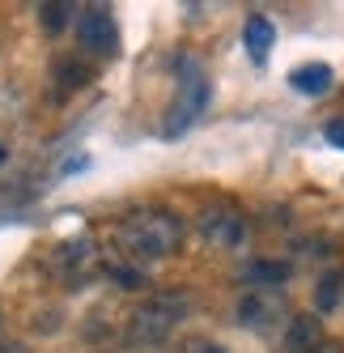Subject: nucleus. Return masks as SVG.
Masks as SVG:
<instances>
[{
    "instance_id": "obj_1",
    "label": "nucleus",
    "mask_w": 344,
    "mask_h": 353,
    "mask_svg": "<svg viewBox=\"0 0 344 353\" xmlns=\"http://www.w3.org/2000/svg\"><path fill=\"white\" fill-rule=\"evenodd\" d=\"M115 251L128 256L136 264H153V260H166L175 256L179 243H183V221L170 213V209H136L119 221L115 230Z\"/></svg>"
},
{
    "instance_id": "obj_2",
    "label": "nucleus",
    "mask_w": 344,
    "mask_h": 353,
    "mask_svg": "<svg viewBox=\"0 0 344 353\" xmlns=\"http://www.w3.org/2000/svg\"><path fill=\"white\" fill-rule=\"evenodd\" d=\"M191 311V298L179 294V290H166V294H153L149 302H140L128 319V345L132 349H153L162 345L175 327L187 319Z\"/></svg>"
},
{
    "instance_id": "obj_3",
    "label": "nucleus",
    "mask_w": 344,
    "mask_h": 353,
    "mask_svg": "<svg viewBox=\"0 0 344 353\" xmlns=\"http://www.w3.org/2000/svg\"><path fill=\"white\" fill-rule=\"evenodd\" d=\"M208 98H213V85H208L204 64H200V60H191V56H183V60H179V90H175V103H170V111H166L162 137H166V141L183 137L191 123L204 115Z\"/></svg>"
},
{
    "instance_id": "obj_4",
    "label": "nucleus",
    "mask_w": 344,
    "mask_h": 353,
    "mask_svg": "<svg viewBox=\"0 0 344 353\" xmlns=\"http://www.w3.org/2000/svg\"><path fill=\"white\" fill-rule=\"evenodd\" d=\"M77 43L89 56H115L119 52V26H115L107 5H89L77 17Z\"/></svg>"
},
{
    "instance_id": "obj_5",
    "label": "nucleus",
    "mask_w": 344,
    "mask_h": 353,
    "mask_svg": "<svg viewBox=\"0 0 344 353\" xmlns=\"http://www.w3.org/2000/svg\"><path fill=\"white\" fill-rule=\"evenodd\" d=\"M200 239L213 247H242L247 243V221L234 209H204L200 213Z\"/></svg>"
},
{
    "instance_id": "obj_6",
    "label": "nucleus",
    "mask_w": 344,
    "mask_h": 353,
    "mask_svg": "<svg viewBox=\"0 0 344 353\" xmlns=\"http://www.w3.org/2000/svg\"><path fill=\"white\" fill-rule=\"evenodd\" d=\"M94 264V243L89 239H60L47 256V268H52L60 281H77L85 276V268Z\"/></svg>"
},
{
    "instance_id": "obj_7",
    "label": "nucleus",
    "mask_w": 344,
    "mask_h": 353,
    "mask_svg": "<svg viewBox=\"0 0 344 353\" xmlns=\"http://www.w3.org/2000/svg\"><path fill=\"white\" fill-rule=\"evenodd\" d=\"M281 315V298L277 294H247L238 302V323L242 327H255V332H264V327H272Z\"/></svg>"
},
{
    "instance_id": "obj_8",
    "label": "nucleus",
    "mask_w": 344,
    "mask_h": 353,
    "mask_svg": "<svg viewBox=\"0 0 344 353\" xmlns=\"http://www.w3.org/2000/svg\"><path fill=\"white\" fill-rule=\"evenodd\" d=\"M323 341L327 336H323L319 315H298V319H289V327H285V353H314Z\"/></svg>"
},
{
    "instance_id": "obj_9",
    "label": "nucleus",
    "mask_w": 344,
    "mask_h": 353,
    "mask_svg": "<svg viewBox=\"0 0 344 353\" xmlns=\"http://www.w3.org/2000/svg\"><path fill=\"white\" fill-rule=\"evenodd\" d=\"M272 39H277L272 21H268L264 13H251V17H247V26H242V43H247V56H251L255 64L268 60V52H272Z\"/></svg>"
},
{
    "instance_id": "obj_10",
    "label": "nucleus",
    "mask_w": 344,
    "mask_h": 353,
    "mask_svg": "<svg viewBox=\"0 0 344 353\" xmlns=\"http://www.w3.org/2000/svg\"><path fill=\"white\" fill-rule=\"evenodd\" d=\"M289 85L298 90V94H327L332 90V68L327 64H302L298 72H289Z\"/></svg>"
},
{
    "instance_id": "obj_11",
    "label": "nucleus",
    "mask_w": 344,
    "mask_h": 353,
    "mask_svg": "<svg viewBox=\"0 0 344 353\" xmlns=\"http://www.w3.org/2000/svg\"><path fill=\"white\" fill-rule=\"evenodd\" d=\"M285 276H289V268L277 260H255V264L242 268V281H251V285H281Z\"/></svg>"
},
{
    "instance_id": "obj_12",
    "label": "nucleus",
    "mask_w": 344,
    "mask_h": 353,
    "mask_svg": "<svg viewBox=\"0 0 344 353\" xmlns=\"http://www.w3.org/2000/svg\"><path fill=\"white\" fill-rule=\"evenodd\" d=\"M340 294H344V272H327L323 281L314 285V311H319V315H327V311H336V302H340Z\"/></svg>"
},
{
    "instance_id": "obj_13",
    "label": "nucleus",
    "mask_w": 344,
    "mask_h": 353,
    "mask_svg": "<svg viewBox=\"0 0 344 353\" xmlns=\"http://www.w3.org/2000/svg\"><path fill=\"white\" fill-rule=\"evenodd\" d=\"M68 13H72V5H64V0H60V5H43L39 17H43V26H47V30H60L64 21H68Z\"/></svg>"
},
{
    "instance_id": "obj_14",
    "label": "nucleus",
    "mask_w": 344,
    "mask_h": 353,
    "mask_svg": "<svg viewBox=\"0 0 344 353\" xmlns=\"http://www.w3.org/2000/svg\"><path fill=\"white\" fill-rule=\"evenodd\" d=\"M323 137H327L332 145H340V149H344V119H332L327 128H323Z\"/></svg>"
},
{
    "instance_id": "obj_15",
    "label": "nucleus",
    "mask_w": 344,
    "mask_h": 353,
    "mask_svg": "<svg viewBox=\"0 0 344 353\" xmlns=\"http://www.w3.org/2000/svg\"><path fill=\"white\" fill-rule=\"evenodd\" d=\"M183 353H226V349L213 345V341H187V345H183Z\"/></svg>"
},
{
    "instance_id": "obj_16",
    "label": "nucleus",
    "mask_w": 344,
    "mask_h": 353,
    "mask_svg": "<svg viewBox=\"0 0 344 353\" xmlns=\"http://www.w3.org/2000/svg\"><path fill=\"white\" fill-rule=\"evenodd\" d=\"M314 353H340V345H336V341H323V345H319Z\"/></svg>"
},
{
    "instance_id": "obj_17",
    "label": "nucleus",
    "mask_w": 344,
    "mask_h": 353,
    "mask_svg": "<svg viewBox=\"0 0 344 353\" xmlns=\"http://www.w3.org/2000/svg\"><path fill=\"white\" fill-rule=\"evenodd\" d=\"M0 353H30L26 345H0Z\"/></svg>"
},
{
    "instance_id": "obj_18",
    "label": "nucleus",
    "mask_w": 344,
    "mask_h": 353,
    "mask_svg": "<svg viewBox=\"0 0 344 353\" xmlns=\"http://www.w3.org/2000/svg\"><path fill=\"white\" fill-rule=\"evenodd\" d=\"M0 162H5V149H0Z\"/></svg>"
}]
</instances>
